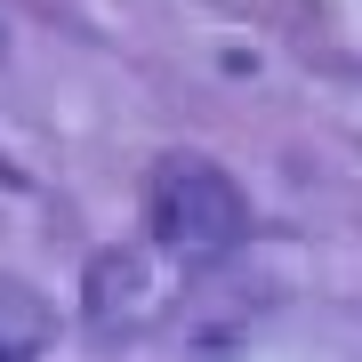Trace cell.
I'll return each mask as SVG.
<instances>
[{"label":"cell","mask_w":362,"mask_h":362,"mask_svg":"<svg viewBox=\"0 0 362 362\" xmlns=\"http://www.w3.org/2000/svg\"><path fill=\"white\" fill-rule=\"evenodd\" d=\"M145 226L177 258H226L233 242H250V194L202 153H169L145 177Z\"/></svg>","instance_id":"1"},{"label":"cell","mask_w":362,"mask_h":362,"mask_svg":"<svg viewBox=\"0 0 362 362\" xmlns=\"http://www.w3.org/2000/svg\"><path fill=\"white\" fill-rule=\"evenodd\" d=\"M81 314H89V330H129L153 314V266H145V250H97L89 274H81Z\"/></svg>","instance_id":"2"},{"label":"cell","mask_w":362,"mask_h":362,"mask_svg":"<svg viewBox=\"0 0 362 362\" xmlns=\"http://www.w3.org/2000/svg\"><path fill=\"white\" fill-rule=\"evenodd\" d=\"M49 298H40L33 282H0V362H40L49 354Z\"/></svg>","instance_id":"3"},{"label":"cell","mask_w":362,"mask_h":362,"mask_svg":"<svg viewBox=\"0 0 362 362\" xmlns=\"http://www.w3.org/2000/svg\"><path fill=\"white\" fill-rule=\"evenodd\" d=\"M0 49H8V40H0Z\"/></svg>","instance_id":"4"}]
</instances>
